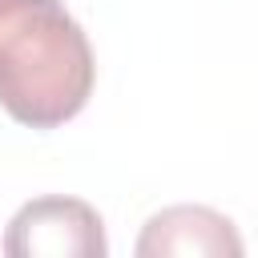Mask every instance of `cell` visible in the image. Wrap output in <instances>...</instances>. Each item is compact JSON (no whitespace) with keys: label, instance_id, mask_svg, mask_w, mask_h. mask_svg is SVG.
Instances as JSON below:
<instances>
[{"label":"cell","instance_id":"7a4b0ae2","mask_svg":"<svg viewBox=\"0 0 258 258\" xmlns=\"http://www.w3.org/2000/svg\"><path fill=\"white\" fill-rule=\"evenodd\" d=\"M4 254L12 258H105L101 214L81 198H36L16 210L4 234Z\"/></svg>","mask_w":258,"mask_h":258},{"label":"cell","instance_id":"6da1fadb","mask_svg":"<svg viewBox=\"0 0 258 258\" xmlns=\"http://www.w3.org/2000/svg\"><path fill=\"white\" fill-rule=\"evenodd\" d=\"M93 48L60 0H0V105L28 129L73 121L93 93Z\"/></svg>","mask_w":258,"mask_h":258},{"label":"cell","instance_id":"3957f363","mask_svg":"<svg viewBox=\"0 0 258 258\" xmlns=\"http://www.w3.org/2000/svg\"><path fill=\"white\" fill-rule=\"evenodd\" d=\"M246 246L234 230V222L210 206H169L153 214L137 238L141 258H238Z\"/></svg>","mask_w":258,"mask_h":258}]
</instances>
